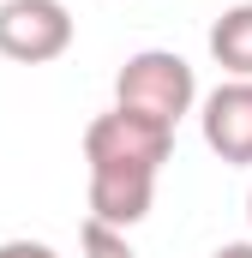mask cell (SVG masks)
I'll return each instance as SVG.
<instances>
[{
    "label": "cell",
    "mask_w": 252,
    "mask_h": 258,
    "mask_svg": "<svg viewBox=\"0 0 252 258\" xmlns=\"http://www.w3.org/2000/svg\"><path fill=\"white\" fill-rule=\"evenodd\" d=\"M246 222H252V192H246Z\"/></svg>",
    "instance_id": "9c48e42d"
},
{
    "label": "cell",
    "mask_w": 252,
    "mask_h": 258,
    "mask_svg": "<svg viewBox=\"0 0 252 258\" xmlns=\"http://www.w3.org/2000/svg\"><path fill=\"white\" fill-rule=\"evenodd\" d=\"M210 60L222 66L228 78H252V0L228 6L210 24Z\"/></svg>",
    "instance_id": "5b68a950"
},
{
    "label": "cell",
    "mask_w": 252,
    "mask_h": 258,
    "mask_svg": "<svg viewBox=\"0 0 252 258\" xmlns=\"http://www.w3.org/2000/svg\"><path fill=\"white\" fill-rule=\"evenodd\" d=\"M72 48V12L66 0H0V60L48 66Z\"/></svg>",
    "instance_id": "3957f363"
},
{
    "label": "cell",
    "mask_w": 252,
    "mask_h": 258,
    "mask_svg": "<svg viewBox=\"0 0 252 258\" xmlns=\"http://www.w3.org/2000/svg\"><path fill=\"white\" fill-rule=\"evenodd\" d=\"M198 132L204 150L246 168L252 162V78H222L210 96H198Z\"/></svg>",
    "instance_id": "277c9868"
},
{
    "label": "cell",
    "mask_w": 252,
    "mask_h": 258,
    "mask_svg": "<svg viewBox=\"0 0 252 258\" xmlns=\"http://www.w3.org/2000/svg\"><path fill=\"white\" fill-rule=\"evenodd\" d=\"M0 258H60L48 240H0Z\"/></svg>",
    "instance_id": "52a82bcc"
},
{
    "label": "cell",
    "mask_w": 252,
    "mask_h": 258,
    "mask_svg": "<svg viewBox=\"0 0 252 258\" xmlns=\"http://www.w3.org/2000/svg\"><path fill=\"white\" fill-rule=\"evenodd\" d=\"M210 258H252V240H228V246H216Z\"/></svg>",
    "instance_id": "ba28073f"
},
{
    "label": "cell",
    "mask_w": 252,
    "mask_h": 258,
    "mask_svg": "<svg viewBox=\"0 0 252 258\" xmlns=\"http://www.w3.org/2000/svg\"><path fill=\"white\" fill-rule=\"evenodd\" d=\"M174 156V132L144 120V114H126L108 108L84 126V168H90V216L108 222V228H132L150 216L156 204V174L162 162Z\"/></svg>",
    "instance_id": "6da1fadb"
},
{
    "label": "cell",
    "mask_w": 252,
    "mask_h": 258,
    "mask_svg": "<svg viewBox=\"0 0 252 258\" xmlns=\"http://www.w3.org/2000/svg\"><path fill=\"white\" fill-rule=\"evenodd\" d=\"M78 246H84V258H138L132 240H126V228H108V222H96V216H84Z\"/></svg>",
    "instance_id": "8992f818"
},
{
    "label": "cell",
    "mask_w": 252,
    "mask_h": 258,
    "mask_svg": "<svg viewBox=\"0 0 252 258\" xmlns=\"http://www.w3.org/2000/svg\"><path fill=\"white\" fill-rule=\"evenodd\" d=\"M114 108L144 114V120L174 132L198 108V72H192V60L174 54V48H138V54H126L120 72H114Z\"/></svg>",
    "instance_id": "7a4b0ae2"
}]
</instances>
